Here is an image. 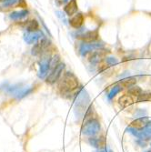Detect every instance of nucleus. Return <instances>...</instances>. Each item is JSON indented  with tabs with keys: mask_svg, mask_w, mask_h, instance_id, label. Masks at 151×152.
Here are the masks:
<instances>
[{
	"mask_svg": "<svg viewBox=\"0 0 151 152\" xmlns=\"http://www.w3.org/2000/svg\"><path fill=\"white\" fill-rule=\"evenodd\" d=\"M58 88L63 96L69 95L70 92L78 88V80L72 72H66Z\"/></svg>",
	"mask_w": 151,
	"mask_h": 152,
	"instance_id": "1",
	"label": "nucleus"
},
{
	"mask_svg": "<svg viewBox=\"0 0 151 152\" xmlns=\"http://www.w3.org/2000/svg\"><path fill=\"white\" fill-rule=\"evenodd\" d=\"M101 125L97 118H87L81 127V133L88 137H95L100 132Z\"/></svg>",
	"mask_w": 151,
	"mask_h": 152,
	"instance_id": "2",
	"label": "nucleus"
},
{
	"mask_svg": "<svg viewBox=\"0 0 151 152\" xmlns=\"http://www.w3.org/2000/svg\"><path fill=\"white\" fill-rule=\"evenodd\" d=\"M65 68V64L64 63H59L56 67H54V69L52 70V72L47 76V83H48V84H55L58 78L60 77L63 70Z\"/></svg>",
	"mask_w": 151,
	"mask_h": 152,
	"instance_id": "3",
	"label": "nucleus"
},
{
	"mask_svg": "<svg viewBox=\"0 0 151 152\" xmlns=\"http://www.w3.org/2000/svg\"><path fill=\"white\" fill-rule=\"evenodd\" d=\"M103 46H104L103 44L98 43V42H97V41H96V42H91V43L84 42L80 47L79 52H80L82 57H85L89 52H92V51L97 50V49H101L103 48Z\"/></svg>",
	"mask_w": 151,
	"mask_h": 152,
	"instance_id": "4",
	"label": "nucleus"
},
{
	"mask_svg": "<svg viewBox=\"0 0 151 152\" xmlns=\"http://www.w3.org/2000/svg\"><path fill=\"white\" fill-rule=\"evenodd\" d=\"M31 88H20V87H9L7 88V91L12 94L13 96H15L17 99H23L24 96H27L32 92Z\"/></svg>",
	"mask_w": 151,
	"mask_h": 152,
	"instance_id": "5",
	"label": "nucleus"
},
{
	"mask_svg": "<svg viewBox=\"0 0 151 152\" xmlns=\"http://www.w3.org/2000/svg\"><path fill=\"white\" fill-rule=\"evenodd\" d=\"M49 45H50V43L47 38L41 39L39 42H37L36 44L34 45V47L32 48V55H34V56L41 55L43 52H45V50L49 47Z\"/></svg>",
	"mask_w": 151,
	"mask_h": 152,
	"instance_id": "6",
	"label": "nucleus"
},
{
	"mask_svg": "<svg viewBox=\"0 0 151 152\" xmlns=\"http://www.w3.org/2000/svg\"><path fill=\"white\" fill-rule=\"evenodd\" d=\"M99 35H98V30H90V31H87L85 33H82L80 35H78V38L81 39L83 42L86 43H91V42H96L98 40Z\"/></svg>",
	"mask_w": 151,
	"mask_h": 152,
	"instance_id": "7",
	"label": "nucleus"
},
{
	"mask_svg": "<svg viewBox=\"0 0 151 152\" xmlns=\"http://www.w3.org/2000/svg\"><path fill=\"white\" fill-rule=\"evenodd\" d=\"M149 124H150V120H149L148 117L145 116V117H140L139 118L133 120L131 122V127L136 129H143L148 127Z\"/></svg>",
	"mask_w": 151,
	"mask_h": 152,
	"instance_id": "8",
	"label": "nucleus"
},
{
	"mask_svg": "<svg viewBox=\"0 0 151 152\" xmlns=\"http://www.w3.org/2000/svg\"><path fill=\"white\" fill-rule=\"evenodd\" d=\"M43 37L42 32L40 31H35V32H28L25 35L24 39L27 44H34Z\"/></svg>",
	"mask_w": 151,
	"mask_h": 152,
	"instance_id": "9",
	"label": "nucleus"
},
{
	"mask_svg": "<svg viewBox=\"0 0 151 152\" xmlns=\"http://www.w3.org/2000/svg\"><path fill=\"white\" fill-rule=\"evenodd\" d=\"M84 23V16L82 13H77L75 14V16L69 20V24L70 26L73 27V28H79V27L82 26Z\"/></svg>",
	"mask_w": 151,
	"mask_h": 152,
	"instance_id": "10",
	"label": "nucleus"
},
{
	"mask_svg": "<svg viewBox=\"0 0 151 152\" xmlns=\"http://www.w3.org/2000/svg\"><path fill=\"white\" fill-rule=\"evenodd\" d=\"M77 9H78V7H77V4L76 0H70V1L68 2L64 7V11L66 12V15L69 17H72L73 15L77 14Z\"/></svg>",
	"mask_w": 151,
	"mask_h": 152,
	"instance_id": "11",
	"label": "nucleus"
},
{
	"mask_svg": "<svg viewBox=\"0 0 151 152\" xmlns=\"http://www.w3.org/2000/svg\"><path fill=\"white\" fill-rule=\"evenodd\" d=\"M88 142L92 147H94L96 148H103V147H105V144H106L104 137H90L88 139Z\"/></svg>",
	"mask_w": 151,
	"mask_h": 152,
	"instance_id": "12",
	"label": "nucleus"
},
{
	"mask_svg": "<svg viewBox=\"0 0 151 152\" xmlns=\"http://www.w3.org/2000/svg\"><path fill=\"white\" fill-rule=\"evenodd\" d=\"M135 102L133 96L128 95V94H126V95H123L121 96L120 98L118 99V104L123 107H129L131 106L133 103Z\"/></svg>",
	"mask_w": 151,
	"mask_h": 152,
	"instance_id": "13",
	"label": "nucleus"
},
{
	"mask_svg": "<svg viewBox=\"0 0 151 152\" xmlns=\"http://www.w3.org/2000/svg\"><path fill=\"white\" fill-rule=\"evenodd\" d=\"M49 68H50V61L49 60H44L41 62L40 67H39V73H38L39 77L44 78L47 76Z\"/></svg>",
	"mask_w": 151,
	"mask_h": 152,
	"instance_id": "14",
	"label": "nucleus"
},
{
	"mask_svg": "<svg viewBox=\"0 0 151 152\" xmlns=\"http://www.w3.org/2000/svg\"><path fill=\"white\" fill-rule=\"evenodd\" d=\"M136 78L135 77H128L119 81L120 86H122L123 88H128L136 85Z\"/></svg>",
	"mask_w": 151,
	"mask_h": 152,
	"instance_id": "15",
	"label": "nucleus"
},
{
	"mask_svg": "<svg viewBox=\"0 0 151 152\" xmlns=\"http://www.w3.org/2000/svg\"><path fill=\"white\" fill-rule=\"evenodd\" d=\"M104 56V53L102 52V51H96V52H94L91 56H90V58H89V62L91 63V64H93V65H96V64H98V63H99V61L101 60V58H102V57Z\"/></svg>",
	"mask_w": 151,
	"mask_h": 152,
	"instance_id": "16",
	"label": "nucleus"
},
{
	"mask_svg": "<svg viewBox=\"0 0 151 152\" xmlns=\"http://www.w3.org/2000/svg\"><path fill=\"white\" fill-rule=\"evenodd\" d=\"M28 14V11L27 10H21V11H15L12 12L10 14V18L14 19V20H18V19H22L24 18H26Z\"/></svg>",
	"mask_w": 151,
	"mask_h": 152,
	"instance_id": "17",
	"label": "nucleus"
},
{
	"mask_svg": "<svg viewBox=\"0 0 151 152\" xmlns=\"http://www.w3.org/2000/svg\"><path fill=\"white\" fill-rule=\"evenodd\" d=\"M39 28V24L36 20H30L27 21L26 23V30L28 32H35L38 31Z\"/></svg>",
	"mask_w": 151,
	"mask_h": 152,
	"instance_id": "18",
	"label": "nucleus"
},
{
	"mask_svg": "<svg viewBox=\"0 0 151 152\" xmlns=\"http://www.w3.org/2000/svg\"><path fill=\"white\" fill-rule=\"evenodd\" d=\"M142 93V89L139 87V86H132L130 88H128V94L132 96H136L138 98L139 96H140Z\"/></svg>",
	"mask_w": 151,
	"mask_h": 152,
	"instance_id": "19",
	"label": "nucleus"
},
{
	"mask_svg": "<svg viewBox=\"0 0 151 152\" xmlns=\"http://www.w3.org/2000/svg\"><path fill=\"white\" fill-rule=\"evenodd\" d=\"M122 88H123L122 86H118V85L114 86V87L110 89V91H109V93H108V95H107L108 99H112L114 98V96H117V94H118L119 92H121Z\"/></svg>",
	"mask_w": 151,
	"mask_h": 152,
	"instance_id": "20",
	"label": "nucleus"
},
{
	"mask_svg": "<svg viewBox=\"0 0 151 152\" xmlns=\"http://www.w3.org/2000/svg\"><path fill=\"white\" fill-rule=\"evenodd\" d=\"M151 99V93H145V92H142L140 96H138V100L139 102H141V101H147V100H149Z\"/></svg>",
	"mask_w": 151,
	"mask_h": 152,
	"instance_id": "21",
	"label": "nucleus"
},
{
	"mask_svg": "<svg viewBox=\"0 0 151 152\" xmlns=\"http://www.w3.org/2000/svg\"><path fill=\"white\" fill-rule=\"evenodd\" d=\"M106 63L110 66H115L118 63L117 59L116 58H112V57H109L106 58Z\"/></svg>",
	"mask_w": 151,
	"mask_h": 152,
	"instance_id": "22",
	"label": "nucleus"
},
{
	"mask_svg": "<svg viewBox=\"0 0 151 152\" xmlns=\"http://www.w3.org/2000/svg\"><path fill=\"white\" fill-rule=\"evenodd\" d=\"M18 0H4V3H3V7H11L13 5H15Z\"/></svg>",
	"mask_w": 151,
	"mask_h": 152,
	"instance_id": "23",
	"label": "nucleus"
},
{
	"mask_svg": "<svg viewBox=\"0 0 151 152\" xmlns=\"http://www.w3.org/2000/svg\"><path fill=\"white\" fill-rule=\"evenodd\" d=\"M98 152H112L111 150H107V148H103V149H100Z\"/></svg>",
	"mask_w": 151,
	"mask_h": 152,
	"instance_id": "24",
	"label": "nucleus"
},
{
	"mask_svg": "<svg viewBox=\"0 0 151 152\" xmlns=\"http://www.w3.org/2000/svg\"><path fill=\"white\" fill-rule=\"evenodd\" d=\"M63 2H67V1H69V0H62Z\"/></svg>",
	"mask_w": 151,
	"mask_h": 152,
	"instance_id": "25",
	"label": "nucleus"
},
{
	"mask_svg": "<svg viewBox=\"0 0 151 152\" xmlns=\"http://www.w3.org/2000/svg\"><path fill=\"white\" fill-rule=\"evenodd\" d=\"M146 152H151V150H147V151H146Z\"/></svg>",
	"mask_w": 151,
	"mask_h": 152,
	"instance_id": "26",
	"label": "nucleus"
}]
</instances>
